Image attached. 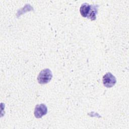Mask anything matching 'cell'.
<instances>
[{
  "mask_svg": "<svg viewBox=\"0 0 129 129\" xmlns=\"http://www.w3.org/2000/svg\"><path fill=\"white\" fill-rule=\"evenodd\" d=\"M47 108L44 104H38L35 106L34 114L36 118H41L42 116L46 114Z\"/></svg>",
  "mask_w": 129,
  "mask_h": 129,
  "instance_id": "cell-3",
  "label": "cell"
},
{
  "mask_svg": "<svg viewBox=\"0 0 129 129\" xmlns=\"http://www.w3.org/2000/svg\"><path fill=\"white\" fill-rule=\"evenodd\" d=\"M102 82L104 86L107 88H110L115 85L116 82V80L114 76L109 72L103 76Z\"/></svg>",
  "mask_w": 129,
  "mask_h": 129,
  "instance_id": "cell-2",
  "label": "cell"
},
{
  "mask_svg": "<svg viewBox=\"0 0 129 129\" xmlns=\"http://www.w3.org/2000/svg\"><path fill=\"white\" fill-rule=\"evenodd\" d=\"M97 7L96 5H91V8L89 13L88 15L87 18L91 19V20H95L96 19V16L97 14Z\"/></svg>",
  "mask_w": 129,
  "mask_h": 129,
  "instance_id": "cell-5",
  "label": "cell"
},
{
  "mask_svg": "<svg viewBox=\"0 0 129 129\" xmlns=\"http://www.w3.org/2000/svg\"><path fill=\"white\" fill-rule=\"evenodd\" d=\"M52 77L51 71L48 69H45L42 70L39 74L37 80L39 84H44L48 83Z\"/></svg>",
  "mask_w": 129,
  "mask_h": 129,
  "instance_id": "cell-1",
  "label": "cell"
},
{
  "mask_svg": "<svg viewBox=\"0 0 129 129\" xmlns=\"http://www.w3.org/2000/svg\"><path fill=\"white\" fill-rule=\"evenodd\" d=\"M91 8V5L87 3H84L80 7V14L83 17H87Z\"/></svg>",
  "mask_w": 129,
  "mask_h": 129,
  "instance_id": "cell-4",
  "label": "cell"
}]
</instances>
